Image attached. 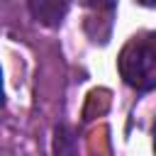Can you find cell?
<instances>
[{
	"mask_svg": "<svg viewBox=\"0 0 156 156\" xmlns=\"http://www.w3.org/2000/svg\"><path fill=\"white\" fill-rule=\"evenodd\" d=\"M119 73L134 90L156 88V37H134L119 54Z\"/></svg>",
	"mask_w": 156,
	"mask_h": 156,
	"instance_id": "cell-1",
	"label": "cell"
},
{
	"mask_svg": "<svg viewBox=\"0 0 156 156\" xmlns=\"http://www.w3.org/2000/svg\"><path fill=\"white\" fill-rule=\"evenodd\" d=\"M71 7V0H29L32 17L44 27H58Z\"/></svg>",
	"mask_w": 156,
	"mask_h": 156,
	"instance_id": "cell-2",
	"label": "cell"
},
{
	"mask_svg": "<svg viewBox=\"0 0 156 156\" xmlns=\"http://www.w3.org/2000/svg\"><path fill=\"white\" fill-rule=\"evenodd\" d=\"M54 156H76V136L66 124L54 129Z\"/></svg>",
	"mask_w": 156,
	"mask_h": 156,
	"instance_id": "cell-3",
	"label": "cell"
},
{
	"mask_svg": "<svg viewBox=\"0 0 156 156\" xmlns=\"http://www.w3.org/2000/svg\"><path fill=\"white\" fill-rule=\"evenodd\" d=\"M154 151H156V127H154Z\"/></svg>",
	"mask_w": 156,
	"mask_h": 156,
	"instance_id": "cell-4",
	"label": "cell"
}]
</instances>
